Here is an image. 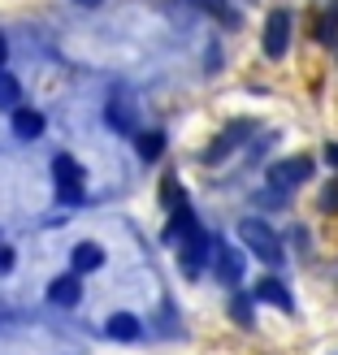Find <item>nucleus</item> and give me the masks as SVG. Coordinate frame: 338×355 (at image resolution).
Returning a JSON list of instances; mask_svg holds the SVG:
<instances>
[{
  "label": "nucleus",
  "instance_id": "f257e3e1",
  "mask_svg": "<svg viewBox=\"0 0 338 355\" xmlns=\"http://www.w3.org/2000/svg\"><path fill=\"white\" fill-rule=\"evenodd\" d=\"M239 239L252 247V252L260 256V260H282V247H278V234L264 221H256V217H247V221H239Z\"/></svg>",
  "mask_w": 338,
  "mask_h": 355
},
{
  "label": "nucleus",
  "instance_id": "f03ea898",
  "mask_svg": "<svg viewBox=\"0 0 338 355\" xmlns=\"http://www.w3.org/2000/svg\"><path fill=\"white\" fill-rule=\"evenodd\" d=\"M52 173H57V195L65 204H78L83 200V169H78V161L74 156H57V161H52Z\"/></svg>",
  "mask_w": 338,
  "mask_h": 355
},
{
  "label": "nucleus",
  "instance_id": "7ed1b4c3",
  "mask_svg": "<svg viewBox=\"0 0 338 355\" xmlns=\"http://www.w3.org/2000/svg\"><path fill=\"white\" fill-rule=\"evenodd\" d=\"M304 178H312V156H287V161H278L269 169V187L273 191H291L299 187Z\"/></svg>",
  "mask_w": 338,
  "mask_h": 355
},
{
  "label": "nucleus",
  "instance_id": "20e7f679",
  "mask_svg": "<svg viewBox=\"0 0 338 355\" xmlns=\"http://www.w3.org/2000/svg\"><path fill=\"white\" fill-rule=\"evenodd\" d=\"M287 44H291V13L278 9L269 22H264V52H269V57H282Z\"/></svg>",
  "mask_w": 338,
  "mask_h": 355
},
{
  "label": "nucleus",
  "instance_id": "39448f33",
  "mask_svg": "<svg viewBox=\"0 0 338 355\" xmlns=\"http://www.w3.org/2000/svg\"><path fill=\"white\" fill-rule=\"evenodd\" d=\"M78 295H83V282H78V273H61V277L48 286V299H52L57 308H74V304H78Z\"/></svg>",
  "mask_w": 338,
  "mask_h": 355
},
{
  "label": "nucleus",
  "instance_id": "423d86ee",
  "mask_svg": "<svg viewBox=\"0 0 338 355\" xmlns=\"http://www.w3.org/2000/svg\"><path fill=\"white\" fill-rule=\"evenodd\" d=\"M104 334H109V338H117V343H135L139 334H144V325H139L130 312H113L109 321H104Z\"/></svg>",
  "mask_w": 338,
  "mask_h": 355
},
{
  "label": "nucleus",
  "instance_id": "0eeeda50",
  "mask_svg": "<svg viewBox=\"0 0 338 355\" xmlns=\"http://www.w3.org/2000/svg\"><path fill=\"white\" fill-rule=\"evenodd\" d=\"M217 277L226 282V286H239V277H243V256H239V247H217Z\"/></svg>",
  "mask_w": 338,
  "mask_h": 355
},
{
  "label": "nucleus",
  "instance_id": "6e6552de",
  "mask_svg": "<svg viewBox=\"0 0 338 355\" xmlns=\"http://www.w3.org/2000/svg\"><path fill=\"white\" fill-rule=\"evenodd\" d=\"M204 260H208V239H204V230H200V234L183 239V269L187 273H200Z\"/></svg>",
  "mask_w": 338,
  "mask_h": 355
},
{
  "label": "nucleus",
  "instance_id": "1a4fd4ad",
  "mask_svg": "<svg viewBox=\"0 0 338 355\" xmlns=\"http://www.w3.org/2000/svg\"><path fill=\"white\" fill-rule=\"evenodd\" d=\"M13 135H17V139H40V135H44V113H35V109H13Z\"/></svg>",
  "mask_w": 338,
  "mask_h": 355
},
{
  "label": "nucleus",
  "instance_id": "9d476101",
  "mask_svg": "<svg viewBox=\"0 0 338 355\" xmlns=\"http://www.w3.org/2000/svg\"><path fill=\"white\" fill-rule=\"evenodd\" d=\"M104 264V252H100V243H78L74 247V273L83 277V273H96Z\"/></svg>",
  "mask_w": 338,
  "mask_h": 355
},
{
  "label": "nucleus",
  "instance_id": "9b49d317",
  "mask_svg": "<svg viewBox=\"0 0 338 355\" xmlns=\"http://www.w3.org/2000/svg\"><path fill=\"white\" fill-rule=\"evenodd\" d=\"M256 299H264V304H278L282 312H291V295H287V286H282L278 277H264L260 286H256Z\"/></svg>",
  "mask_w": 338,
  "mask_h": 355
},
{
  "label": "nucleus",
  "instance_id": "f8f14e48",
  "mask_svg": "<svg viewBox=\"0 0 338 355\" xmlns=\"http://www.w3.org/2000/svg\"><path fill=\"white\" fill-rule=\"evenodd\" d=\"M0 109L5 113L22 109V83H17L13 74H5V69H0Z\"/></svg>",
  "mask_w": 338,
  "mask_h": 355
},
{
  "label": "nucleus",
  "instance_id": "ddd939ff",
  "mask_svg": "<svg viewBox=\"0 0 338 355\" xmlns=\"http://www.w3.org/2000/svg\"><path fill=\"white\" fill-rule=\"evenodd\" d=\"M104 117H109V126H113V130H121V135H135V117L126 113V104H117V100H113L109 109H104Z\"/></svg>",
  "mask_w": 338,
  "mask_h": 355
},
{
  "label": "nucleus",
  "instance_id": "4468645a",
  "mask_svg": "<svg viewBox=\"0 0 338 355\" xmlns=\"http://www.w3.org/2000/svg\"><path fill=\"white\" fill-rule=\"evenodd\" d=\"M165 148V135L161 130H148V135H139V152H144V161H156Z\"/></svg>",
  "mask_w": 338,
  "mask_h": 355
},
{
  "label": "nucleus",
  "instance_id": "2eb2a0df",
  "mask_svg": "<svg viewBox=\"0 0 338 355\" xmlns=\"http://www.w3.org/2000/svg\"><path fill=\"white\" fill-rule=\"evenodd\" d=\"M334 31H338V9H330L321 17V26H316V35H321V44H334Z\"/></svg>",
  "mask_w": 338,
  "mask_h": 355
},
{
  "label": "nucleus",
  "instance_id": "dca6fc26",
  "mask_svg": "<svg viewBox=\"0 0 338 355\" xmlns=\"http://www.w3.org/2000/svg\"><path fill=\"white\" fill-rule=\"evenodd\" d=\"M230 312H235V321H243V325H252V308H247V304H239V299H235V308H230Z\"/></svg>",
  "mask_w": 338,
  "mask_h": 355
},
{
  "label": "nucleus",
  "instance_id": "f3484780",
  "mask_svg": "<svg viewBox=\"0 0 338 355\" xmlns=\"http://www.w3.org/2000/svg\"><path fill=\"white\" fill-rule=\"evenodd\" d=\"M13 269V247H0V273Z\"/></svg>",
  "mask_w": 338,
  "mask_h": 355
},
{
  "label": "nucleus",
  "instance_id": "a211bd4d",
  "mask_svg": "<svg viewBox=\"0 0 338 355\" xmlns=\"http://www.w3.org/2000/svg\"><path fill=\"white\" fill-rule=\"evenodd\" d=\"M5 57H9V44H5V35H0V65H5Z\"/></svg>",
  "mask_w": 338,
  "mask_h": 355
},
{
  "label": "nucleus",
  "instance_id": "6ab92c4d",
  "mask_svg": "<svg viewBox=\"0 0 338 355\" xmlns=\"http://www.w3.org/2000/svg\"><path fill=\"white\" fill-rule=\"evenodd\" d=\"M326 156H330V165H338V144H330V152H326Z\"/></svg>",
  "mask_w": 338,
  "mask_h": 355
},
{
  "label": "nucleus",
  "instance_id": "aec40b11",
  "mask_svg": "<svg viewBox=\"0 0 338 355\" xmlns=\"http://www.w3.org/2000/svg\"><path fill=\"white\" fill-rule=\"evenodd\" d=\"M74 5H83V9H96V5H100V0H74Z\"/></svg>",
  "mask_w": 338,
  "mask_h": 355
}]
</instances>
